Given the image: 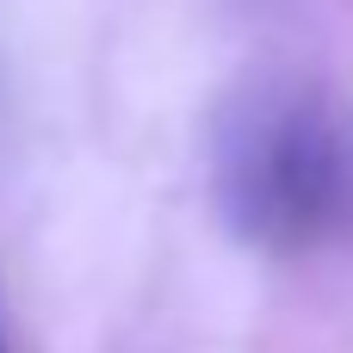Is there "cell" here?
I'll use <instances>...</instances> for the list:
<instances>
[{"label": "cell", "mask_w": 353, "mask_h": 353, "mask_svg": "<svg viewBox=\"0 0 353 353\" xmlns=\"http://www.w3.org/2000/svg\"><path fill=\"white\" fill-rule=\"evenodd\" d=\"M0 353H6V341H0Z\"/></svg>", "instance_id": "2"}, {"label": "cell", "mask_w": 353, "mask_h": 353, "mask_svg": "<svg viewBox=\"0 0 353 353\" xmlns=\"http://www.w3.org/2000/svg\"><path fill=\"white\" fill-rule=\"evenodd\" d=\"M217 192L242 242L316 248L347 211V155L316 93H254L217 149Z\"/></svg>", "instance_id": "1"}]
</instances>
